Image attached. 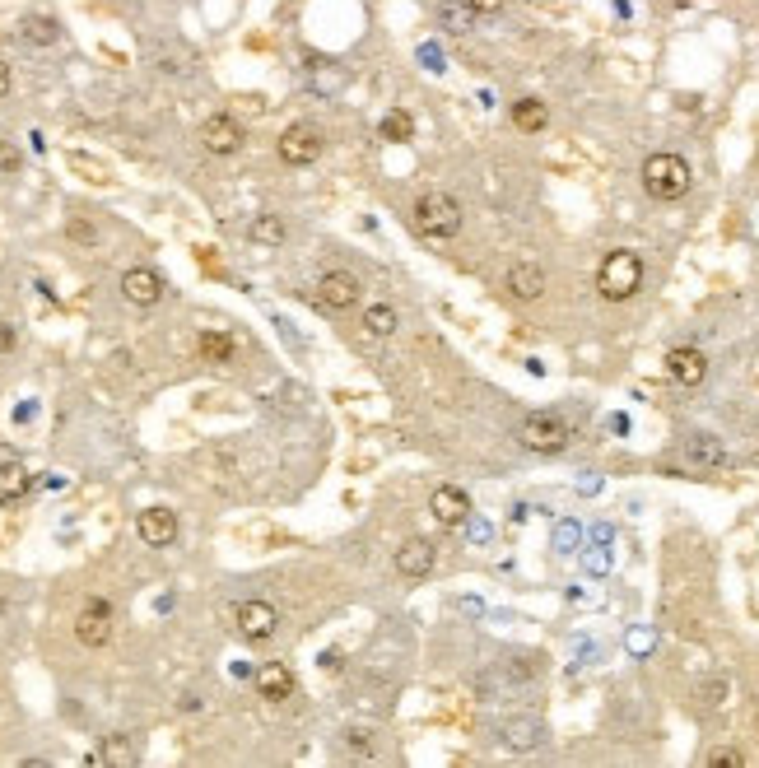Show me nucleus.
Wrapping results in <instances>:
<instances>
[{
    "label": "nucleus",
    "instance_id": "1",
    "mask_svg": "<svg viewBox=\"0 0 759 768\" xmlns=\"http://www.w3.org/2000/svg\"><path fill=\"white\" fill-rule=\"evenodd\" d=\"M638 284H643V256L629 252V247H615V252L601 261V270H597L601 298H610V303H624V298L638 294Z\"/></svg>",
    "mask_w": 759,
    "mask_h": 768
},
{
    "label": "nucleus",
    "instance_id": "2",
    "mask_svg": "<svg viewBox=\"0 0 759 768\" xmlns=\"http://www.w3.org/2000/svg\"><path fill=\"white\" fill-rule=\"evenodd\" d=\"M690 182H694V173L680 154H652L643 163V191H648L652 201H680L690 191Z\"/></svg>",
    "mask_w": 759,
    "mask_h": 768
},
{
    "label": "nucleus",
    "instance_id": "3",
    "mask_svg": "<svg viewBox=\"0 0 759 768\" xmlns=\"http://www.w3.org/2000/svg\"><path fill=\"white\" fill-rule=\"evenodd\" d=\"M415 229L424 238H457L461 233V201L448 191H429L415 201Z\"/></svg>",
    "mask_w": 759,
    "mask_h": 768
},
{
    "label": "nucleus",
    "instance_id": "4",
    "mask_svg": "<svg viewBox=\"0 0 759 768\" xmlns=\"http://www.w3.org/2000/svg\"><path fill=\"white\" fill-rule=\"evenodd\" d=\"M569 424L559 415H527V424H522V443L531 447V452H545V457H555V452H564L569 447Z\"/></svg>",
    "mask_w": 759,
    "mask_h": 768
},
{
    "label": "nucleus",
    "instance_id": "5",
    "mask_svg": "<svg viewBox=\"0 0 759 768\" xmlns=\"http://www.w3.org/2000/svg\"><path fill=\"white\" fill-rule=\"evenodd\" d=\"M317 154H322V131L312 122H294L285 135H280V159H285L289 168H308Z\"/></svg>",
    "mask_w": 759,
    "mask_h": 768
},
{
    "label": "nucleus",
    "instance_id": "6",
    "mask_svg": "<svg viewBox=\"0 0 759 768\" xmlns=\"http://www.w3.org/2000/svg\"><path fill=\"white\" fill-rule=\"evenodd\" d=\"M75 638H80L84 647H103L112 638V606L103 601V596H94V601L80 610V620H75Z\"/></svg>",
    "mask_w": 759,
    "mask_h": 768
},
{
    "label": "nucleus",
    "instance_id": "7",
    "mask_svg": "<svg viewBox=\"0 0 759 768\" xmlns=\"http://www.w3.org/2000/svg\"><path fill=\"white\" fill-rule=\"evenodd\" d=\"M201 145L210 154H238L243 149V126L233 122L229 112H215V117H205L201 126Z\"/></svg>",
    "mask_w": 759,
    "mask_h": 768
},
{
    "label": "nucleus",
    "instance_id": "8",
    "mask_svg": "<svg viewBox=\"0 0 759 768\" xmlns=\"http://www.w3.org/2000/svg\"><path fill=\"white\" fill-rule=\"evenodd\" d=\"M275 624H280V615H275L271 601H243L238 606V634L247 643H266L275 634Z\"/></svg>",
    "mask_w": 759,
    "mask_h": 768
},
{
    "label": "nucleus",
    "instance_id": "9",
    "mask_svg": "<svg viewBox=\"0 0 759 768\" xmlns=\"http://www.w3.org/2000/svg\"><path fill=\"white\" fill-rule=\"evenodd\" d=\"M317 303L331 312H345L359 303V280H354L350 270H331V275H322V284H317Z\"/></svg>",
    "mask_w": 759,
    "mask_h": 768
},
{
    "label": "nucleus",
    "instance_id": "10",
    "mask_svg": "<svg viewBox=\"0 0 759 768\" xmlns=\"http://www.w3.org/2000/svg\"><path fill=\"white\" fill-rule=\"evenodd\" d=\"M122 298H126V303H136V308H154V303L163 298V280L154 275L150 266L126 270V275H122Z\"/></svg>",
    "mask_w": 759,
    "mask_h": 768
},
{
    "label": "nucleus",
    "instance_id": "11",
    "mask_svg": "<svg viewBox=\"0 0 759 768\" xmlns=\"http://www.w3.org/2000/svg\"><path fill=\"white\" fill-rule=\"evenodd\" d=\"M140 540L145 545H154V550H163V545H173L177 540V512L173 508H145L136 522Z\"/></svg>",
    "mask_w": 759,
    "mask_h": 768
},
{
    "label": "nucleus",
    "instance_id": "12",
    "mask_svg": "<svg viewBox=\"0 0 759 768\" xmlns=\"http://www.w3.org/2000/svg\"><path fill=\"white\" fill-rule=\"evenodd\" d=\"M666 373L680 382V387H699L708 378V359L694 345H680V350L666 354Z\"/></svg>",
    "mask_w": 759,
    "mask_h": 768
},
{
    "label": "nucleus",
    "instance_id": "13",
    "mask_svg": "<svg viewBox=\"0 0 759 768\" xmlns=\"http://www.w3.org/2000/svg\"><path fill=\"white\" fill-rule=\"evenodd\" d=\"M429 508H434V517L443 526H461L466 517H471V499H466L457 485H438L434 499H429Z\"/></svg>",
    "mask_w": 759,
    "mask_h": 768
},
{
    "label": "nucleus",
    "instance_id": "14",
    "mask_svg": "<svg viewBox=\"0 0 759 768\" xmlns=\"http://www.w3.org/2000/svg\"><path fill=\"white\" fill-rule=\"evenodd\" d=\"M257 694L266 703H285L289 694H294V671H289V666H280V661L261 666V671H257Z\"/></svg>",
    "mask_w": 759,
    "mask_h": 768
},
{
    "label": "nucleus",
    "instance_id": "15",
    "mask_svg": "<svg viewBox=\"0 0 759 768\" xmlns=\"http://www.w3.org/2000/svg\"><path fill=\"white\" fill-rule=\"evenodd\" d=\"M396 573H406V578L434 573V545H429V540H406V545L396 550Z\"/></svg>",
    "mask_w": 759,
    "mask_h": 768
},
{
    "label": "nucleus",
    "instance_id": "16",
    "mask_svg": "<svg viewBox=\"0 0 759 768\" xmlns=\"http://www.w3.org/2000/svg\"><path fill=\"white\" fill-rule=\"evenodd\" d=\"M545 289V270L536 266V261H517L513 270H508V294L522 298V303H531V298H541Z\"/></svg>",
    "mask_w": 759,
    "mask_h": 768
},
{
    "label": "nucleus",
    "instance_id": "17",
    "mask_svg": "<svg viewBox=\"0 0 759 768\" xmlns=\"http://www.w3.org/2000/svg\"><path fill=\"white\" fill-rule=\"evenodd\" d=\"M541 736H545V727H541V722H531V717L503 722V731H499V741L508 745V750H536V745H541Z\"/></svg>",
    "mask_w": 759,
    "mask_h": 768
},
{
    "label": "nucleus",
    "instance_id": "18",
    "mask_svg": "<svg viewBox=\"0 0 759 768\" xmlns=\"http://www.w3.org/2000/svg\"><path fill=\"white\" fill-rule=\"evenodd\" d=\"M28 485H33V475H28L24 461H0V503L24 499Z\"/></svg>",
    "mask_w": 759,
    "mask_h": 768
},
{
    "label": "nucleus",
    "instance_id": "19",
    "mask_svg": "<svg viewBox=\"0 0 759 768\" xmlns=\"http://www.w3.org/2000/svg\"><path fill=\"white\" fill-rule=\"evenodd\" d=\"M545 103L541 98H522V103H513V126L517 131H527V135H536V131H545Z\"/></svg>",
    "mask_w": 759,
    "mask_h": 768
},
{
    "label": "nucleus",
    "instance_id": "20",
    "mask_svg": "<svg viewBox=\"0 0 759 768\" xmlns=\"http://www.w3.org/2000/svg\"><path fill=\"white\" fill-rule=\"evenodd\" d=\"M247 238L261 247H280L285 243V219L280 215H257L252 219V229H247Z\"/></svg>",
    "mask_w": 759,
    "mask_h": 768
},
{
    "label": "nucleus",
    "instance_id": "21",
    "mask_svg": "<svg viewBox=\"0 0 759 768\" xmlns=\"http://www.w3.org/2000/svg\"><path fill=\"white\" fill-rule=\"evenodd\" d=\"M378 135H382V140H392V145H401V140H410V135H415V117H410L406 108H392L387 117H382Z\"/></svg>",
    "mask_w": 759,
    "mask_h": 768
},
{
    "label": "nucleus",
    "instance_id": "22",
    "mask_svg": "<svg viewBox=\"0 0 759 768\" xmlns=\"http://www.w3.org/2000/svg\"><path fill=\"white\" fill-rule=\"evenodd\" d=\"M364 326H368V336H392L396 331V308L392 303H368Z\"/></svg>",
    "mask_w": 759,
    "mask_h": 768
},
{
    "label": "nucleus",
    "instance_id": "23",
    "mask_svg": "<svg viewBox=\"0 0 759 768\" xmlns=\"http://www.w3.org/2000/svg\"><path fill=\"white\" fill-rule=\"evenodd\" d=\"M201 354L210 359V364H229L233 359V336H224V331H201Z\"/></svg>",
    "mask_w": 759,
    "mask_h": 768
},
{
    "label": "nucleus",
    "instance_id": "24",
    "mask_svg": "<svg viewBox=\"0 0 759 768\" xmlns=\"http://www.w3.org/2000/svg\"><path fill=\"white\" fill-rule=\"evenodd\" d=\"M56 19H47V14H28L24 19V38L28 42H38V47H47V42H56Z\"/></svg>",
    "mask_w": 759,
    "mask_h": 768
},
{
    "label": "nucleus",
    "instance_id": "25",
    "mask_svg": "<svg viewBox=\"0 0 759 768\" xmlns=\"http://www.w3.org/2000/svg\"><path fill=\"white\" fill-rule=\"evenodd\" d=\"M98 764H117V768H126V764H136V750H131V741H126V736H108V745H103Z\"/></svg>",
    "mask_w": 759,
    "mask_h": 768
},
{
    "label": "nucleus",
    "instance_id": "26",
    "mask_svg": "<svg viewBox=\"0 0 759 768\" xmlns=\"http://www.w3.org/2000/svg\"><path fill=\"white\" fill-rule=\"evenodd\" d=\"M690 457L694 461H708V466H722V461H727V452H722L708 433H694V438H690Z\"/></svg>",
    "mask_w": 759,
    "mask_h": 768
},
{
    "label": "nucleus",
    "instance_id": "27",
    "mask_svg": "<svg viewBox=\"0 0 759 768\" xmlns=\"http://www.w3.org/2000/svg\"><path fill=\"white\" fill-rule=\"evenodd\" d=\"M708 764H718V768H741V764H746V755H741V750H713V755H708Z\"/></svg>",
    "mask_w": 759,
    "mask_h": 768
},
{
    "label": "nucleus",
    "instance_id": "28",
    "mask_svg": "<svg viewBox=\"0 0 759 768\" xmlns=\"http://www.w3.org/2000/svg\"><path fill=\"white\" fill-rule=\"evenodd\" d=\"M508 0H466V10L471 14H499Z\"/></svg>",
    "mask_w": 759,
    "mask_h": 768
},
{
    "label": "nucleus",
    "instance_id": "29",
    "mask_svg": "<svg viewBox=\"0 0 759 768\" xmlns=\"http://www.w3.org/2000/svg\"><path fill=\"white\" fill-rule=\"evenodd\" d=\"M350 755H373V745H368V731H350Z\"/></svg>",
    "mask_w": 759,
    "mask_h": 768
},
{
    "label": "nucleus",
    "instance_id": "30",
    "mask_svg": "<svg viewBox=\"0 0 759 768\" xmlns=\"http://www.w3.org/2000/svg\"><path fill=\"white\" fill-rule=\"evenodd\" d=\"M10 350H14V326L0 322V354H10Z\"/></svg>",
    "mask_w": 759,
    "mask_h": 768
},
{
    "label": "nucleus",
    "instance_id": "31",
    "mask_svg": "<svg viewBox=\"0 0 759 768\" xmlns=\"http://www.w3.org/2000/svg\"><path fill=\"white\" fill-rule=\"evenodd\" d=\"M70 238H75V243H94V229H89V224H70Z\"/></svg>",
    "mask_w": 759,
    "mask_h": 768
},
{
    "label": "nucleus",
    "instance_id": "32",
    "mask_svg": "<svg viewBox=\"0 0 759 768\" xmlns=\"http://www.w3.org/2000/svg\"><path fill=\"white\" fill-rule=\"evenodd\" d=\"M0 168H5V173H10V168H19V154H14L10 145H0Z\"/></svg>",
    "mask_w": 759,
    "mask_h": 768
},
{
    "label": "nucleus",
    "instance_id": "33",
    "mask_svg": "<svg viewBox=\"0 0 759 768\" xmlns=\"http://www.w3.org/2000/svg\"><path fill=\"white\" fill-rule=\"evenodd\" d=\"M10 94V66H5V61H0V98Z\"/></svg>",
    "mask_w": 759,
    "mask_h": 768
},
{
    "label": "nucleus",
    "instance_id": "34",
    "mask_svg": "<svg viewBox=\"0 0 759 768\" xmlns=\"http://www.w3.org/2000/svg\"><path fill=\"white\" fill-rule=\"evenodd\" d=\"M322 666L326 671H340V652H322Z\"/></svg>",
    "mask_w": 759,
    "mask_h": 768
}]
</instances>
